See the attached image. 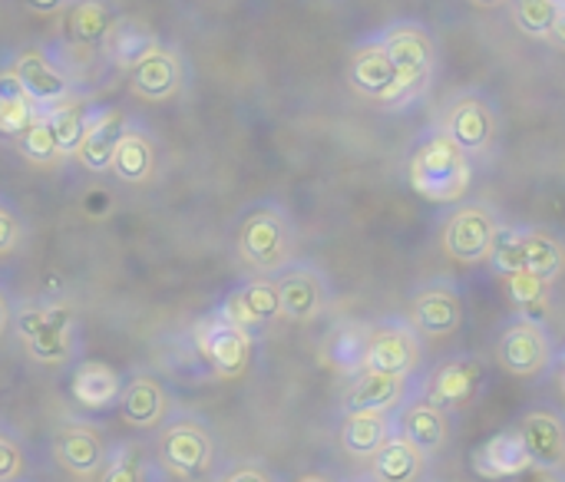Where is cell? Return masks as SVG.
<instances>
[{
	"label": "cell",
	"instance_id": "7a4b0ae2",
	"mask_svg": "<svg viewBox=\"0 0 565 482\" xmlns=\"http://www.w3.org/2000/svg\"><path fill=\"white\" fill-rule=\"evenodd\" d=\"M473 159L440 129H427L407 159L411 189L434 205H457L473 185Z\"/></svg>",
	"mask_w": 565,
	"mask_h": 482
},
{
	"label": "cell",
	"instance_id": "ac0fdd59",
	"mask_svg": "<svg viewBox=\"0 0 565 482\" xmlns=\"http://www.w3.org/2000/svg\"><path fill=\"white\" fill-rule=\"evenodd\" d=\"M185 86V60L175 46L156 43L132 69H129V89L136 99L146 103H166L179 96Z\"/></svg>",
	"mask_w": 565,
	"mask_h": 482
},
{
	"label": "cell",
	"instance_id": "5b68a950",
	"mask_svg": "<svg viewBox=\"0 0 565 482\" xmlns=\"http://www.w3.org/2000/svg\"><path fill=\"white\" fill-rule=\"evenodd\" d=\"M434 129L450 136L473 162L490 159L500 146L503 119L497 99L483 89H457L444 99Z\"/></svg>",
	"mask_w": 565,
	"mask_h": 482
},
{
	"label": "cell",
	"instance_id": "44dd1931",
	"mask_svg": "<svg viewBox=\"0 0 565 482\" xmlns=\"http://www.w3.org/2000/svg\"><path fill=\"white\" fill-rule=\"evenodd\" d=\"M394 79H397V69H394L381 36L374 33V36L358 40L351 56H348V83H351V89L358 96H364V99L381 103L384 93L394 86Z\"/></svg>",
	"mask_w": 565,
	"mask_h": 482
},
{
	"label": "cell",
	"instance_id": "9c48e42d",
	"mask_svg": "<svg viewBox=\"0 0 565 482\" xmlns=\"http://www.w3.org/2000/svg\"><path fill=\"white\" fill-rule=\"evenodd\" d=\"M497 364L516 381H540L559 364V347L543 321L513 318L497 341Z\"/></svg>",
	"mask_w": 565,
	"mask_h": 482
},
{
	"label": "cell",
	"instance_id": "e575fe53",
	"mask_svg": "<svg viewBox=\"0 0 565 482\" xmlns=\"http://www.w3.org/2000/svg\"><path fill=\"white\" fill-rule=\"evenodd\" d=\"M33 116H36V106L17 86V79L10 73H0V139L17 142Z\"/></svg>",
	"mask_w": 565,
	"mask_h": 482
},
{
	"label": "cell",
	"instance_id": "681fc988",
	"mask_svg": "<svg viewBox=\"0 0 565 482\" xmlns=\"http://www.w3.org/2000/svg\"><path fill=\"white\" fill-rule=\"evenodd\" d=\"M559 390H563L565 397V364H559Z\"/></svg>",
	"mask_w": 565,
	"mask_h": 482
},
{
	"label": "cell",
	"instance_id": "f6af8a7d",
	"mask_svg": "<svg viewBox=\"0 0 565 482\" xmlns=\"http://www.w3.org/2000/svg\"><path fill=\"white\" fill-rule=\"evenodd\" d=\"M20 3L33 13H60L66 7V0H20Z\"/></svg>",
	"mask_w": 565,
	"mask_h": 482
},
{
	"label": "cell",
	"instance_id": "8992f818",
	"mask_svg": "<svg viewBox=\"0 0 565 482\" xmlns=\"http://www.w3.org/2000/svg\"><path fill=\"white\" fill-rule=\"evenodd\" d=\"M503 225V215L490 202H457V208L444 218L440 245L447 258H454L457 265H483L490 261V251Z\"/></svg>",
	"mask_w": 565,
	"mask_h": 482
},
{
	"label": "cell",
	"instance_id": "e0dca14e",
	"mask_svg": "<svg viewBox=\"0 0 565 482\" xmlns=\"http://www.w3.org/2000/svg\"><path fill=\"white\" fill-rule=\"evenodd\" d=\"M106 440L99 427L83 420H66L53 433V460L60 470H66L73 480H96L106 463Z\"/></svg>",
	"mask_w": 565,
	"mask_h": 482
},
{
	"label": "cell",
	"instance_id": "4dcf8cb0",
	"mask_svg": "<svg viewBox=\"0 0 565 482\" xmlns=\"http://www.w3.org/2000/svg\"><path fill=\"white\" fill-rule=\"evenodd\" d=\"M156 43H159V36H156L142 20L116 17V23L109 26L106 40H103V53H106V60H109L116 69L129 73Z\"/></svg>",
	"mask_w": 565,
	"mask_h": 482
},
{
	"label": "cell",
	"instance_id": "ba28073f",
	"mask_svg": "<svg viewBox=\"0 0 565 482\" xmlns=\"http://www.w3.org/2000/svg\"><path fill=\"white\" fill-rule=\"evenodd\" d=\"M3 73H10V76L17 79V86H20V89L26 93V99L36 106V113L53 109V106H60V103H66V99H73V96H79L70 66H66L63 56L53 53L50 46H26V50L13 53Z\"/></svg>",
	"mask_w": 565,
	"mask_h": 482
},
{
	"label": "cell",
	"instance_id": "2e32d148",
	"mask_svg": "<svg viewBox=\"0 0 565 482\" xmlns=\"http://www.w3.org/2000/svg\"><path fill=\"white\" fill-rule=\"evenodd\" d=\"M116 410L122 424L132 430H159L175 414V400L156 371L136 367L132 374L122 377V394H119Z\"/></svg>",
	"mask_w": 565,
	"mask_h": 482
},
{
	"label": "cell",
	"instance_id": "cb8c5ba5",
	"mask_svg": "<svg viewBox=\"0 0 565 482\" xmlns=\"http://www.w3.org/2000/svg\"><path fill=\"white\" fill-rule=\"evenodd\" d=\"M159 169V146L152 139V132L129 119L126 129H122V139L113 152V162H109V175L122 185H146Z\"/></svg>",
	"mask_w": 565,
	"mask_h": 482
},
{
	"label": "cell",
	"instance_id": "4fadbf2b",
	"mask_svg": "<svg viewBox=\"0 0 565 482\" xmlns=\"http://www.w3.org/2000/svg\"><path fill=\"white\" fill-rule=\"evenodd\" d=\"M278 301H281V318L291 324H311L318 321L334 298L331 278L311 265V261H291L285 271L275 275Z\"/></svg>",
	"mask_w": 565,
	"mask_h": 482
},
{
	"label": "cell",
	"instance_id": "603a6c76",
	"mask_svg": "<svg viewBox=\"0 0 565 482\" xmlns=\"http://www.w3.org/2000/svg\"><path fill=\"white\" fill-rule=\"evenodd\" d=\"M516 433L530 450L536 467L563 470L565 467V417L553 407H533L520 417Z\"/></svg>",
	"mask_w": 565,
	"mask_h": 482
},
{
	"label": "cell",
	"instance_id": "9a60e30c",
	"mask_svg": "<svg viewBox=\"0 0 565 482\" xmlns=\"http://www.w3.org/2000/svg\"><path fill=\"white\" fill-rule=\"evenodd\" d=\"M215 314L225 318L228 324L248 331V334H265L275 321H281V301H278V288L275 278L265 275H252L245 281H238L218 304Z\"/></svg>",
	"mask_w": 565,
	"mask_h": 482
},
{
	"label": "cell",
	"instance_id": "7bdbcfd3",
	"mask_svg": "<svg viewBox=\"0 0 565 482\" xmlns=\"http://www.w3.org/2000/svg\"><path fill=\"white\" fill-rule=\"evenodd\" d=\"M513 482H565V476L563 470H550V467H536L533 463L523 476H516Z\"/></svg>",
	"mask_w": 565,
	"mask_h": 482
},
{
	"label": "cell",
	"instance_id": "83f0119b",
	"mask_svg": "<svg viewBox=\"0 0 565 482\" xmlns=\"http://www.w3.org/2000/svg\"><path fill=\"white\" fill-rule=\"evenodd\" d=\"M126 122H129V116L122 109L96 106L93 122H89V129H86V136L79 142V152H76V159H79V165L86 172H93V175L109 172V162H113V152H116L119 139H122Z\"/></svg>",
	"mask_w": 565,
	"mask_h": 482
},
{
	"label": "cell",
	"instance_id": "c3c4849f",
	"mask_svg": "<svg viewBox=\"0 0 565 482\" xmlns=\"http://www.w3.org/2000/svg\"><path fill=\"white\" fill-rule=\"evenodd\" d=\"M467 3H473V7H480V10H500V7H510V0H467Z\"/></svg>",
	"mask_w": 565,
	"mask_h": 482
},
{
	"label": "cell",
	"instance_id": "30bf717a",
	"mask_svg": "<svg viewBox=\"0 0 565 482\" xmlns=\"http://www.w3.org/2000/svg\"><path fill=\"white\" fill-rule=\"evenodd\" d=\"M377 36H381L397 76L411 79L430 93L437 66H440V46H437L434 30L420 20H394Z\"/></svg>",
	"mask_w": 565,
	"mask_h": 482
},
{
	"label": "cell",
	"instance_id": "f1b7e54d",
	"mask_svg": "<svg viewBox=\"0 0 565 482\" xmlns=\"http://www.w3.org/2000/svg\"><path fill=\"white\" fill-rule=\"evenodd\" d=\"M367 334L371 324L367 321H338L328 338H324V364L341 374V377H358L364 371V357H367Z\"/></svg>",
	"mask_w": 565,
	"mask_h": 482
},
{
	"label": "cell",
	"instance_id": "ab89813d",
	"mask_svg": "<svg viewBox=\"0 0 565 482\" xmlns=\"http://www.w3.org/2000/svg\"><path fill=\"white\" fill-rule=\"evenodd\" d=\"M30 476V457L23 440L0 424V482H23Z\"/></svg>",
	"mask_w": 565,
	"mask_h": 482
},
{
	"label": "cell",
	"instance_id": "74e56055",
	"mask_svg": "<svg viewBox=\"0 0 565 482\" xmlns=\"http://www.w3.org/2000/svg\"><path fill=\"white\" fill-rule=\"evenodd\" d=\"M96 482H146V467L139 460V450L132 443H116L106 453V463L99 470Z\"/></svg>",
	"mask_w": 565,
	"mask_h": 482
},
{
	"label": "cell",
	"instance_id": "6da1fadb",
	"mask_svg": "<svg viewBox=\"0 0 565 482\" xmlns=\"http://www.w3.org/2000/svg\"><path fill=\"white\" fill-rule=\"evenodd\" d=\"M26 351L33 364L60 367L70 364L79 354L83 328L79 314L63 298H30L13 308V328H10Z\"/></svg>",
	"mask_w": 565,
	"mask_h": 482
},
{
	"label": "cell",
	"instance_id": "7402d4cb",
	"mask_svg": "<svg viewBox=\"0 0 565 482\" xmlns=\"http://www.w3.org/2000/svg\"><path fill=\"white\" fill-rule=\"evenodd\" d=\"M470 467L483 482H513L533 467V457L516 430H500L473 450Z\"/></svg>",
	"mask_w": 565,
	"mask_h": 482
},
{
	"label": "cell",
	"instance_id": "ee69618b",
	"mask_svg": "<svg viewBox=\"0 0 565 482\" xmlns=\"http://www.w3.org/2000/svg\"><path fill=\"white\" fill-rule=\"evenodd\" d=\"M13 308H17L13 294L0 285V338L13 328Z\"/></svg>",
	"mask_w": 565,
	"mask_h": 482
},
{
	"label": "cell",
	"instance_id": "8d00e7d4",
	"mask_svg": "<svg viewBox=\"0 0 565 482\" xmlns=\"http://www.w3.org/2000/svg\"><path fill=\"white\" fill-rule=\"evenodd\" d=\"M13 146H17V152H20L26 162H33V165H50V162L63 159L60 149H56L53 129H50V122H46L43 113H36V116L30 119V126L23 129V136H20Z\"/></svg>",
	"mask_w": 565,
	"mask_h": 482
},
{
	"label": "cell",
	"instance_id": "ffe728a7",
	"mask_svg": "<svg viewBox=\"0 0 565 482\" xmlns=\"http://www.w3.org/2000/svg\"><path fill=\"white\" fill-rule=\"evenodd\" d=\"M417 387H420V377L361 371L358 377H351V387L344 390V414H351V410H397L414 397Z\"/></svg>",
	"mask_w": 565,
	"mask_h": 482
},
{
	"label": "cell",
	"instance_id": "d4e9b609",
	"mask_svg": "<svg viewBox=\"0 0 565 482\" xmlns=\"http://www.w3.org/2000/svg\"><path fill=\"white\" fill-rule=\"evenodd\" d=\"M56 17H60V40L66 46L96 50V46H103V40L119 13H116L113 0H66V7Z\"/></svg>",
	"mask_w": 565,
	"mask_h": 482
},
{
	"label": "cell",
	"instance_id": "f907efd6",
	"mask_svg": "<svg viewBox=\"0 0 565 482\" xmlns=\"http://www.w3.org/2000/svg\"><path fill=\"white\" fill-rule=\"evenodd\" d=\"M348 482H374L371 476H361V480H348Z\"/></svg>",
	"mask_w": 565,
	"mask_h": 482
},
{
	"label": "cell",
	"instance_id": "5bb4252c",
	"mask_svg": "<svg viewBox=\"0 0 565 482\" xmlns=\"http://www.w3.org/2000/svg\"><path fill=\"white\" fill-rule=\"evenodd\" d=\"M487 384V364L473 354H457L440 361L424 381H420V394L437 404L447 414H460L467 407H473V400L480 397Z\"/></svg>",
	"mask_w": 565,
	"mask_h": 482
},
{
	"label": "cell",
	"instance_id": "f546056e",
	"mask_svg": "<svg viewBox=\"0 0 565 482\" xmlns=\"http://www.w3.org/2000/svg\"><path fill=\"white\" fill-rule=\"evenodd\" d=\"M427 453H420L407 437L394 433L374 457H371V480L374 482H424Z\"/></svg>",
	"mask_w": 565,
	"mask_h": 482
},
{
	"label": "cell",
	"instance_id": "8fae6325",
	"mask_svg": "<svg viewBox=\"0 0 565 482\" xmlns=\"http://www.w3.org/2000/svg\"><path fill=\"white\" fill-rule=\"evenodd\" d=\"M424 367V338L414 331L407 318H384L371 324L364 371L420 377Z\"/></svg>",
	"mask_w": 565,
	"mask_h": 482
},
{
	"label": "cell",
	"instance_id": "52a82bcc",
	"mask_svg": "<svg viewBox=\"0 0 565 482\" xmlns=\"http://www.w3.org/2000/svg\"><path fill=\"white\" fill-rule=\"evenodd\" d=\"M255 334L228 324L225 318H218L215 311L205 314L202 321H195L192 328V344L199 361L205 364V371L215 381H242L255 361Z\"/></svg>",
	"mask_w": 565,
	"mask_h": 482
},
{
	"label": "cell",
	"instance_id": "d6986e66",
	"mask_svg": "<svg viewBox=\"0 0 565 482\" xmlns=\"http://www.w3.org/2000/svg\"><path fill=\"white\" fill-rule=\"evenodd\" d=\"M394 417H397V433L407 437L420 453H427V460L440 457L450 447V440H454V420H450V414L440 410L437 404H430L420 394V387L414 390V397L404 407L394 410Z\"/></svg>",
	"mask_w": 565,
	"mask_h": 482
},
{
	"label": "cell",
	"instance_id": "4316f807",
	"mask_svg": "<svg viewBox=\"0 0 565 482\" xmlns=\"http://www.w3.org/2000/svg\"><path fill=\"white\" fill-rule=\"evenodd\" d=\"M394 433H397L394 410H351L341 417V427H338L341 450L351 460H367V463Z\"/></svg>",
	"mask_w": 565,
	"mask_h": 482
},
{
	"label": "cell",
	"instance_id": "b9f144b4",
	"mask_svg": "<svg viewBox=\"0 0 565 482\" xmlns=\"http://www.w3.org/2000/svg\"><path fill=\"white\" fill-rule=\"evenodd\" d=\"M212 482H281V476L262 460H228L209 476Z\"/></svg>",
	"mask_w": 565,
	"mask_h": 482
},
{
	"label": "cell",
	"instance_id": "816d5d0a",
	"mask_svg": "<svg viewBox=\"0 0 565 482\" xmlns=\"http://www.w3.org/2000/svg\"><path fill=\"white\" fill-rule=\"evenodd\" d=\"M550 3H556V7H565V0H550Z\"/></svg>",
	"mask_w": 565,
	"mask_h": 482
},
{
	"label": "cell",
	"instance_id": "f5cc1de1",
	"mask_svg": "<svg viewBox=\"0 0 565 482\" xmlns=\"http://www.w3.org/2000/svg\"><path fill=\"white\" fill-rule=\"evenodd\" d=\"M559 364H565V351H559Z\"/></svg>",
	"mask_w": 565,
	"mask_h": 482
},
{
	"label": "cell",
	"instance_id": "d6a6232c",
	"mask_svg": "<svg viewBox=\"0 0 565 482\" xmlns=\"http://www.w3.org/2000/svg\"><path fill=\"white\" fill-rule=\"evenodd\" d=\"M93 113H96V103H86L83 96H73V99H66V103H60L53 109H43L63 159L79 152V142H83V136H86V129L93 122Z\"/></svg>",
	"mask_w": 565,
	"mask_h": 482
},
{
	"label": "cell",
	"instance_id": "bcb514c9",
	"mask_svg": "<svg viewBox=\"0 0 565 482\" xmlns=\"http://www.w3.org/2000/svg\"><path fill=\"white\" fill-rule=\"evenodd\" d=\"M550 43H553V46H559V50H565V7H559V13H556V26H553Z\"/></svg>",
	"mask_w": 565,
	"mask_h": 482
},
{
	"label": "cell",
	"instance_id": "60d3db41",
	"mask_svg": "<svg viewBox=\"0 0 565 482\" xmlns=\"http://www.w3.org/2000/svg\"><path fill=\"white\" fill-rule=\"evenodd\" d=\"M23 242H26V222H23L20 208L7 195H0V261L17 255L23 248Z\"/></svg>",
	"mask_w": 565,
	"mask_h": 482
},
{
	"label": "cell",
	"instance_id": "7dc6e473",
	"mask_svg": "<svg viewBox=\"0 0 565 482\" xmlns=\"http://www.w3.org/2000/svg\"><path fill=\"white\" fill-rule=\"evenodd\" d=\"M295 482H341L334 473H324V470H311V473H301Z\"/></svg>",
	"mask_w": 565,
	"mask_h": 482
},
{
	"label": "cell",
	"instance_id": "836d02e7",
	"mask_svg": "<svg viewBox=\"0 0 565 482\" xmlns=\"http://www.w3.org/2000/svg\"><path fill=\"white\" fill-rule=\"evenodd\" d=\"M503 281H507V298H510L516 318L546 324V318L553 311V285L530 275V271H516V275H510Z\"/></svg>",
	"mask_w": 565,
	"mask_h": 482
},
{
	"label": "cell",
	"instance_id": "277c9868",
	"mask_svg": "<svg viewBox=\"0 0 565 482\" xmlns=\"http://www.w3.org/2000/svg\"><path fill=\"white\" fill-rule=\"evenodd\" d=\"M156 460L175 480H209L218 470L215 427L199 414H172L156 437Z\"/></svg>",
	"mask_w": 565,
	"mask_h": 482
},
{
	"label": "cell",
	"instance_id": "7c38bea8",
	"mask_svg": "<svg viewBox=\"0 0 565 482\" xmlns=\"http://www.w3.org/2000/svg\"><path fill=\"white\" fill-rule=\"evenodd\" d=\"M407 321L414 324V331L427 341H447L454 338L463 321H467V301L463 291L447 281V278H434L424 281L414 294H411V311Z\"/></svg>",
	"mask_w": 565,
	"mask_h": 482
},
{
	"label": "cell",
	"instance_id": "1f68e13d",
	"mask_svg": "<svg viewBox=\"0 0 565 482\" xmlns=\"http://www.w3.org/2000/svg\"><path fill=\"white\" fill-rule=\"evenodd\" d=\"M523 271L556 285L565 271V242L550 232V228H536V225H523Z\"/></svg>",
	"mask_w": 565,
	"mask_h": 482
},
{
	"label": "cell",
	"instance_id": "f35d334b",
	"mask_svg": "<svg viewBox=\"0 0 565 482\" xmlns=\"http://www.w3.org/2000/svg\"><path fill=\"white\" fill-rule=\"evenodd\" d=\"M490 268L500 278L523 271V225H503L490 251Z\"/></svg>",
	"mask_w": 565,
	"mask_h": 482
},
{
	"label": "cell",
	"instance_id": "d590c367",
	"mask_svg": "<svg viewBox=\"0 0 565 482\" xmlns=\"http://www.w3.org/2000/svg\"><path fill=\"white\" fill-rule=\"evenodd\" d=\"M556 13H559V7L550 0H510V17H513L516 30L533 36V40L550 43L553 26H556Z\"/></svg>",
	"mask_w": 565,
	"mask_h": 482
},
{
	"label": "cell",
	"instance_id": "484cf974",
	"mask_svg": "<svg viewBox=\"0 0 565 482\" xmlns=\"http://www.w3.org/2000/svg\"><path fill=\"white\" fill-rule=\"evenodd\" d=\"M122 394V374L103 361H79L70 374V400L86 414L116 410Z\"/></svg>",
	"mask_w": 565,
	"mask_h": 482
},
{
	"label": "cell",
	"instance_id": "3957f363",
	"mask_svg": "<svg viewBox=\"0 0 565 482\" xmlns=\"http://www.w3.org/2000/svg\"><path fill=\"white\" fill-rule=\"evenodd\" d=\"M235 251L252 275L265 278H275L291 261H298V228L288 208L278 202H255L245 208L235 228Z\"/></svg>",
	"mask_w": 565,
	"mask_h": 482
}]
</instances>
